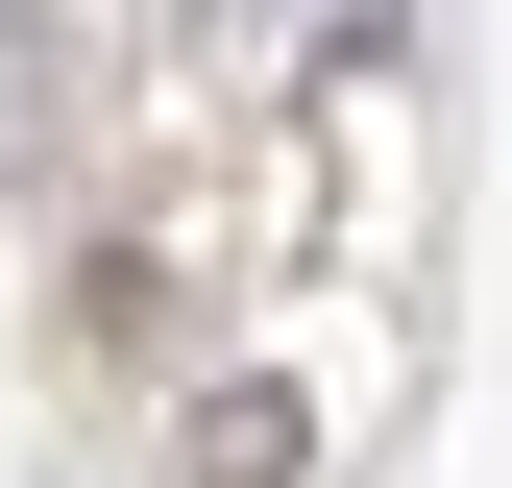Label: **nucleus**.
Returning a JSON list of instances; mask_svg holds the SVG:
<instances>
[{
	"label": "nucleus",
	"instance_id": "1",
	"mask_svg": "<svg viewBox=\"0 0 512 488\" xmlns=\"http://www.w3.org/2000/svg\"><path fill=\"white\" fill-rule=\"evenodd\" d=\"M171 464H196V488H293L317 440H293V391H269V366H244V391H196V440H171Z\"/></svg>",
	"mask_w": 512,
	"mask_h": 488
}]
</instances>
